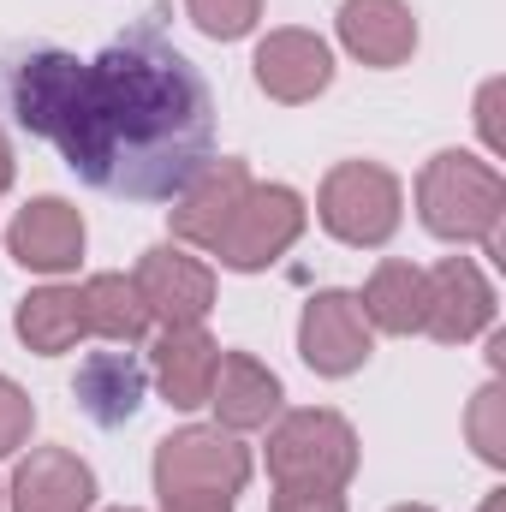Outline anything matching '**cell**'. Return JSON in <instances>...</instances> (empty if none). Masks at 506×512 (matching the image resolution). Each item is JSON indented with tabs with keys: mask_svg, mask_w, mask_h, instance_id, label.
<instances>
[{
	"mask_svg": "<svg viewBox=\"0 0 506 512\" xmlns=\"http://www.w3.org/2000/svg\"><path fill=\"white\" fill-rule=\"evenodd\" d=\"M477 512H506V489H489V495H483V507Z\"/></svg>",
	"mask_w": 506,
	"mask_h": 512,
	"instance_id": "f1b7e54d",
	"label": "cell"
},
{
	"mask_svg": "<svg viewBox=\"0 0 506 512\" xmlns=\"http://www.w3.org/2000/svg\"><path fill=\"white\" fill-rule=\"evenodd\" d=\"M262 459L274 489H346L358 477V429L328 405H298L268 423Z\"/></svg>",
	"mask_w": 506,
	"mask_h": 512,
	"instance_id": "3957f363",
	"label": "cell"
},
{
	"mask_svg": "<svg viewBox=\"0 0 506 512\" xmlns=\"http://www.w3.org/2000/svg\"><path fill=\"white\" fill-rule=\"evenodd\" d=\"M78 298H84V328L96 340H108V346H137L155 328L137 286H131V274H90L78 286Z\"/></svg>",
	"mask_w": 506,
	"mask_h": 512,
	"instance_id": "44dd1931",
	"label": "cell"
},
{
	"mask_svg": "<svg viewBox=\"0 0 506 512\" xmlns=\"http://www.w3.org/2000/svg\"><path fill=\"white\" fill-rule=\"evenodd\" d=\"M114 512H137V507H114Z\"/></svg>",
	"mask_w": 506,
	"mask_h": 512,
	"instance_id": "4dcf8cb0",
	"label": "cell"
},
{
	"mask_svg": "<svg viewBox=\"0 0 506 512\" xmlns=\"http://www.w3.org/2000/svg\"><path fill=\"white\" fill-rule=\"evenodd\" d=\"M30 429H36L30 393L12 382V376H0V459H12L18 447H30Z\"/></svg>",
	"mask_w": 506,
	"mask_h": 512,
	"instance_id": "cb8c5ba5",
	"label": "cell"
},
{
	"mask_svg": "<svg viewBox=\"0 0 506 512\" xmlns=\"http://www.w3.org/2000/svg\"><path fill=\"white\" fill-rule=\"evenodd\" d=\"M495 102H501V78H489L483 84V96H477V126H483V143L501 155V126H495Z\"/></svg>",
	"mask_w": 506,
	"mask_h": 512,
	"instance_id": "484cf974",
	"label": "cell"
},
{
	"mask_svg": "<svg viewBox=\"0 0 506 512\" xmlns=\"http://www.w3.org/2000/svg\"><path fill=\"white\" fill-rule=\"evenodd\" d=\"M155 495L167 501H239L251 483V447L221 423H185L155 441Z\"/></svg>",
	"mask_w": 506,
	"mask_h": 512,
	"instance_id": "277c9868",
	"label": "cell"
},
{
	"mask_svg": "<svg viewBox=\"0 0 506 512\" xmlns=\"http://www.w3.org/2000/svg\"><path fill=\"white\" fill-rule=\"evenodd\" d=\"M465 435H471V447H477L483 465L506 471V387H501V376L477 387V399L465 411Z\"/></svg>",
	"mask_w": 506,
	"mask_h": 512,
	"instance_id": "7402d4cb",
	"label": "cell"
},
{
	"mask_svg": "<svg viewBox=\"0 0 506 512\" xmlns=\"http://www.w3.org/2000/svg\"><path fill=\"white\" fill-rule=\"evenodd\" d=\"M304 227H310V209L292 185H251L209 256H221V268H233V274H262L304 239Z\"/></svg>",
	"mask_w": 506,
	"mask_h": 512,
	"instance_id": "8992f818",
	"label": "cell"
},
{
	"mask_svg": "<svg viewBox=\"0 0 506 512\" xmlns=\"http://www.w3.org/2000/svg\"><path fill=\"white\" fill-rule=\"evenodd\" d=\"M161 512H233V501H167Z\"/></svg>",
	"mask_w": 506,
	"mask_h": 512,
	"instance_id": "83f0119b",
	"label": "cell"
},
{
	"mask_svg": "<svg viewBox=\"0 0 506 512\" xmlns=\"http://www.w3.org/2000/svg\"><path fill=\"white\" fill-rule=\"evenodd\" d=\"M358 304H364V322L376 328V334H423V304H429V292H423V268L417 262H399V256H387L370 268V280H364V292H358Z\"/></svg>",
	"mask_w": 506,
	"mask_h": 512,
	"instance_id": "ffe728a7",
	"label": "cell"
},
{
	"mask_svg": "<svg viewBox=\"0 0 506 512\" xmlns=\"http://www.w3.org/2000/svg\"><path fill=\"white\" fill-rule=\"evenodd\" d=\"M268 512H346L340 489H274Z\"/></svg>",
	"mask_w": 506,
	"mask_h": 512,
	"instance_id": "d4e9b609",
	"label": "cell"
},
{
	"mask_svg": "<svg viewBox=\"0 0 506 512\" xmlns=\"http://www.w3.org/2000/svg\"><path fill=\"white\" fill-rule=\"evenodd\" d=\"M149 387L173 405V411H197L209 405V387H215V370H221V346L215 334L197 322V328H161L149 340Z\"/></svg>",
	"mask_w": 506,
	"mask_h": 512,
	"instance_id": "5bb4252c",
	"label": "cell"
},
{
	"mask_svg": "<svg viewBox=\"0 0 506 512\" xmlns=\"http://www.w3.org/2000/svg\"><path fill=\"white\" fill-rule=\"evenodd\" d=\"M251 78L268 102L304 108V102H316V96L334 84V48H328V36L298 30V24L268 30L251 54Z\"/></svg>",
	"mask_w": 506,
	"mask_h": 512,
	"instance_id": "8fae6325",
	"label": "cell"
},
{
	"mask_svg": "<svg viewBox=\"0 0 506 512\" xmlns=\"http://www.w3.org/2000/svg\"><path fill=\"white\" fill-rule=\"evenodd\" d=\"M84 215L66 203V197H30L12 227H6V251L24 274H72L84 262Z\"/></svg>",
	"mask_w": 506,
	"mask_h": 512,
	"instance_id": "4fadbf2b",
	"label": "cell"
},
{
	"mask_svg": "<svg viewBox=\"0 0 506 512\" xmlns=\"http://www.w3.org/2000/svg\"><path fill=\"white\" fill-rule=\"evenodd\" d=\"M12 173H18V161H12V137L0 131V197L12 191Z\"/></svg>",
	"mask_w": 506,
	"mask_h": 512,
	"instance_id": "4316f807",
	"label": "cell"
},
{
	"mask_svg": "<svg viewBox=\"0 0 506 512\" xmlns=\"http://www.w3.org/2000/svg\"><path fill=\"white\" fill-rule=\"evenodd\" d=\"M370 352H376V328L364 322L358 292L328 286V292H316L304 304V316H298V358H304V370H316L322 382H346V376H358L370 364Z\"/></svg>",
	"mask_w": 506,
	"mask_h": 512,
	"instance_id": "52a82bcc",
	"label": "cell"
},
{
	"mask_svg": "<svg viewBox=\"0 0 506 512\" xmlns=\"http://www.w3.org/2000/svg\"><path fill=\"white\" fill-rule=\"evenodd\" d=\"M506 179L495 161L471 149H441L417 173V221L447 245H483L501 251Z\"/></svg>",
	"mask_w": 506,
	"mask_h": 512,
	"instance_id": "7a4b0ae2",
	"label": "cell"
},
{
	"mask_svg": "<svg viewBox=\"0 0 506 512\" xmlns=\"http://www.w3.org/2000/svg\"><path fill=\"white\" fill-rule=\"evenodd\" d=\"M185 18L209 42H245L262 24V0H185Z\"/></svg>",
	"mask_w": 506,
	"mask_h": 512,
	"instance_id": "603a6c76",
	"label": "cell"
},
{
	"mask_svg": "<svg viewBox=\"0 0 506 512\" xmlns=\"http://www.w3.org/2000/svg\"><path fill=\"white\" fill-rule=\"evenodd\" d=\"M66 167L96 185L161 203L215 155V102L203 72L137 30L126 42L84 60V96L60 131Z\"/></svg>",
	"mask_w": 506,
	"mask_h": 512,
	"instance_id": "6da1fadb",
	"label": "cell"
},
{
	"mask_svg": "<svg viewBox=\"0 0 506 512\" xmlns=\"http://www.w3.org/2000/svg\"><path fill=\"white\" fill-rule=\"evenodd\" d=\"M316 221L352 251H381L405 221V185L381 161H334L316 191Z\"/></svg>",
	"mask_w": 506,
	"mask_h": 512,
	"instance_id": "5b68a950",
	"label": "cell"
},
{
	"mask_svg": "<svg viewBox=\"0 0 506 512\" xmlns=\"http://www.w3.org/2000/svg\"><path fill=\"white\" fill-rule=\"evenodd\" d=\"M280 399H286L280 376L262 358H251V352H227L221 370H215V387H209V411H215V423L227 435L268 429L280 417Z\"/></svg>",
	"mask_w": 506,
	"mask_h": 512,
	"instance_id": "e0dca14e",
	"label": "cell"
},
{
	"mask_svg": "<svg viewBox=\"0 0 506 512\" xmlns=\"http://www.w3.org/2000/svg\"><path fill=\"white\" fill-rule=\"evenodd\" d=\"M131 286L155 328H197L215 310V268L185 245H149L131 268Z\"/></svg>",
	"mask_w": 506,
	"mask_h": 512,
	"instance_id": "ba28073f",
	"label": "cell"
},
{
	"mask_svg": "<svg viewBox=\"0 0 506 512\" xmlns=\"http://www.w3.org/2000/svg\"><path fill=\"white\" fill-rule=\"evenodd\" d=\"M12 328H18L24 352H36V358H66V352L90 334V328H84V298H78V286H60V280L24 292L18 310H12Z\"/></svg>",
	"mask_w": 506,
	"mask_h": 512,
	"instance_id": "d6986e66",
	"label": "cell"
},
{
	"mask_svg": "<svg viewBox=\"0 0 506 512\" xmlns=\"http://www.w3.org/2000/svg\"><path fill=\"white\" fill-rule=\"evenodd\" d=\"M423 292H429V304H423V334H429V340H441V346H471L477 334L495 328L501 298H495L489 274H483L471 256H441L435 268H423Z\"/></svg>",
	"mask_w": 506,
	"mask_h": 512,
	"instance_id": "30bf717a",
	"label": "cell"
},
{
	"mask_svg": "<svg viewBox=\"0 0 506 512\" xmlns=\"http://www.w3.org/2000/svg\"><path fill=\"white\" fill-rule=\"evenodd\" d=\"M78 96H84V60L78 54L42 48V54L18 60V72H12V114H18V126L48 137V143H60V131L72 126Z\"/></svg>",
	"mask_w": 506,
	"mask_h": 512,
	"instance_id": "7c38bea8",
	"label": "cell"
},
{
	"mask_svg": "<svg viewBox=\"0 0 506 512\" xmlns=\"http://www.w3.org/2000/svg\"><path fill=\"white\" fill-rule=\"evenodd\" d=\"M251 185L256 179H251V167H245L239 155H209V161L167 197V203H173V209H167L173 245H185V251H215Z\"/></svg>",
	"mask_w": 506,
	"mask_h": 512,
	"instance_id": "9c48e42d",
	"label": "cell"
},
{
	"mask_svg": "<svg viewBox=\"0 0 506 512\" xmlns=\"http://www.w3.org/2000/svg\"><path fill=\"white\" fill-rule=\"evenodd\" d=\"M12 512H90L96 507V471L72 447H30L6 483Z\"/></svg>",
	"mask_w": 506,
	"mask_h": 512,
	"instance_id": "9a60e30c",
	"label": "cell"
},
{
	"mask_svg": "<svg viewBox=\"0 0 506 512\" xmlns=\"http://www.w3.org/2000/svg\"><path fill=\"white\" fill-rule=\"evenodd\" d=\"M0 507H6V489H0Z\"/></svg>",
	"mask_w": 506,
	"mask_h": 512,
	"instance_id": "1f68e13d",
	"label": "cell"
},
{
	"mask_svg": "<svg viewBox=\"0 0 506 512\" xmlns=\"http://www.w3.org/2000/svg\"><path fill=\"white\" fill-rule=\"evenodd\" d=\"M393 512H435V507H393Z\"/></svg>",
	"mask_w": 506,
	"mask_h": 512,
	"instance_id": "f546056e",
	"label": "cell"
},
{
	"mask_svg": "<svg viewBox=\"0 0 506 512\" xmlns=\"http://www.w3.org/2000/svg\"><path fill=\"white\" fill-rule=\"evenodd\" d=\"M143 393H149V370H143V358L137 352H90L84 364H78V382H72V399H78V411L90 417V423H102V429H120L137 417V405H143Z\"/></svg>",
	"mask_w": 506,
	"mask_h": 512,
	"instance_id": "ac0fdd59",
	"label": "cell"
},
{
	"mask_svg": "<svg viewBox=\"0 0 506 512\" xmlns=\"http://www.w3.org/2000/svg\"><path fill=\"white\" fill-rule=\"evenodd\" d=\"M334 30L340 48L370 72H393L417 54V12L405 0H340Z\"/></svg>",
	"mask_w": 506,
	"mask_h": 512,
	"instance_id": "2e32d148",
	"label": "cell"
}]
</instances>
